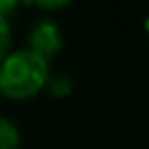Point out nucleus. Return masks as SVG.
Returning a JSON list of instances; mask_svg holds the SVG:
<instances>
[{
  "instance_id": "obj_1",
  "label": "nucleus",
  "mask_w": 149,
  "mask_h": 149,
  "mask_svg": "<svg viewBox=\"0 0 149 149\" xmlns=\"http://www.w3.org/2000/svg\"><path fill=\"white\" fill-rule=\"evenodd\" d=\"M51 64L29 48L11 51L0 61V97L9 101H29L46 90Z\"/></svg>"
},
{
  "instance_id": "obj_2",
  "label": "nucleus",
  "mask_w": 149,
  "mask_h": 149,
  "mask_svg": "<svg viewBox=\"0 0 149 149\" xmlns=\"http://www.w3.org/2000/svg\"><path fill=\"white\" fill-rule=\"evenodd\" d=\"M26 44L29 51H33L37 57H42L44 61L51 64V59H55L64 48V33L61 26L51 18H42L37 20L31 26L26 35Z\"/></svg>"
},
{
  "instance_id": "obj_3",
  "label": "nucleus",
  "mask_w": 149,
  "mask_h": 149,
  "mask_svg": "<svg viewBox=\"0 0 149 149\" xmlns=\"http://www.w3.org/2000/svg\"><path fill=\"white\" fill-rule=\"evenodd\" d=\"M22 134L11 118L0 116V149H20Z\"/></svg>"
},
{
  "instance_id": "obj_4",
  "label": "nucleus",
  "mask_w": 149,
  "mask_h": 149,
  "mask_svg": "<svg viewBox=\"0 0 149 149\" xmlns=\"http://www.w3.org/2000/svg\"><path fill=\"white\" fill-rule=\"evenodd\" d=\"M46 90L57 99H64L72 92V79H70L68 74H51L46 81Z\"/></svg>"
},
{
  "instance_id": "obj_5",
  "label": "nucleus",
  "mask_w": 149,
  "mask_h": 149,
  "mask_svg": "<svg viewBox=\"0 0 149 149\" xmlns=\"http://www.w3.org/2000/svg\"><path fill=\"white\" fill-rule=\"evenodd\" d=\"M11 44H13V35H11V24L7 18L0 15V61L11 53Z\"/></svg>"
},
{
  "instance_id": "obj_6",
  "label": "nucleus",
  "mask_w": 149,
  "mask_h": 149,
  "mask_svg": "<svg viewBox=\"0 0 149 149\" xmlns=\"http://www.w3.org/2000/svg\"><path fill=\"white\" fill-rule=\"evenodd\" d=\"M15 9H18V2H13V0H0V15H2V18L9 20V15L13 13Z\"/></svg>"
},
{
  "instance_id": "obj_7",
  "label": "nucleus",
  "mask_w": 149,
  "mask_h": 149,
  "mask_svg": "<svg viewBox=\"0 0 149 149\" xmlns=\"http://www.w3.org/2000/svg\"><path fill=\"white\" fill-rule=\"evenodd\" d=\"M70 2H35L37 9L42 11H59V9H66Z\"/></svg>"
}]
</instances>
